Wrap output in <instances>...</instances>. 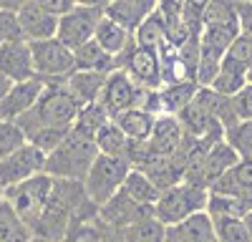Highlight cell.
Wrapping results in <instances>:
<instances>
[{"label": "cell", "mask_w": 252, "mask_h": 242, "mask_svg": "<svg viewBox=\"0 0 252 242\" xmlns=\"http://www.w3.org/2000/svg\"><path fill=\"white\" fill-rule=\"evenodd\" d=\"M134 40H136L139 46H149V48H157V51H159V46L166 40V20L161 18V13H159L157 8L136 26Z\"/></svg>", "instance_id": "cell-28"}, {"label": "cell", "mask_w": 252, "mask_h": 242, "mask_svg": "<svg viewBox=\"0 0 252 242\" xmlns=\"http://www.w3.org/2000/svg\"><path fill=\"white\" fill-rule=\"evenodd\" d=\"M114 121L124 129V134L134 139V141H149L152 136V129H154V121H157V114L144 109V106H131L121 114L114 116Z\"/></svg>", "instance_id": "cell-22"}, {"label": "cell", "mask_w": 252, "mask_h": 242, "mask_svg": "<svg viewBox=\"0 0 252 242\" xmlns=\"http://www.w3.org/2000/svg\"><path fill=\"white\" fill-rule=\"evenodd\" d=\"M58 18L56 13L40 8L38 3H26L18 10V23H20V35L28 40H46L58 33Z\"/></svg>", "instance_id": "cell-16"}, {"label": "cell", "mask_w": 252, "mask_h": 242, "mask_svg": "<svg viewBox=\"0 0 252 242\" xmlns=\"http://www.w3.org/2000/svg\"><path fill=\"white\" fill-rule=\"evenodd\" d=\"M20 35V23H18V13L0 8V46L5 40H13Z\"/></svg>", "instance_id": "cell-36"}, {"label": "cell", "mask_w": 252, "mask_h": 242, "mask_svg": "<svg viewBox=\"0 0 252 242\" xmlns=\"http://www.w3.org/2000/svg\"><path fill=\"white\" fill-rule=\"evenodd\" d=\"M166 242H217L209 210H197L174 225H166Z\"/></svg>", "instance_id": "cell-14"}, {"label": "cell", "mask_w": 252, "mask_h": 242, "mask_svg": "<svg viewBox=\"0 0 252 242\" xmlns=\"http://www.w3.org/2000/svg\"><path fill=\"white\" fill-rule=\"evenodd\" d=\"M33 240L28 222L18 214L13 202L3 194L0 197V242H26Z\"/></svg>", "instance_id": "cell-25"}, {"label": "cell", "mask_w": 252, "mask_h": 242, "mask_svg": "<svg viewBox=\"0 0 252 242\" xmlns=\"http://www.w3.org/2000/svg\"><path fill=\"white\" fill-rule=\"evenodd\" d=\"M121 189H124L126 194H131L136 202H144V205H152V207H154V202H157L159 194H161L159 184H157V182L146 174L144 169H139V167H131V169H129V174H126Z\"/></svg>", "instance_id": "cell-27"}, {"label": "cell", "mask_w": 252, "mask_h": 242, "mask_svg": "<svg viewBox=\"0 0 252 242\" xmlns=\"http://www.w3.org/2000/svg\"><path fill=\"white\" fill-rule=\"evenodd\" d=\"M15 84V81L8 76V73H3V71H0V101H3L5 96H8V91H10V86Z\"/></svg>", "instance_id": "cell-41"}, {"label": "cell", "mask_w": 252, "mask_h": 242, "mask_svg": "<svg viewBox=\"0 0 252 242\" xmlns=\"http://www.w3.org/2000/svg\"><path fill=\"white\" fill-rule=\"evenodd\" d=\"M237 20L240 33L252 38V0H237Z\"/></svg>", "instance_id": "cell-39"}, {"label": "cell", "mask_w": 252, "mask_h": 242, "mask_svg": "<svg viewBox=\"0 0 252 242\" xmlns=\"http://www.w3.org/2000/svg\"><path fill=\"white\" fill-rule=\"evenodd\" d=\"M184 126H182V119L177 114H157L154 121V129L149 136V147L157 154H177L179 147L184 144Z\"/></svg>", "instance_id": "cell-17"}, {"label": "cell", "mask_w": 252, "mask_h": 242, "mask_svg": "<svg viewBox=\"0 0 252 242\" xmlns=\"http://www.w3.org/2000/svg\"><path fill=\"white\" fill-rule=\"evenodd\" d=\"M232 106H235L237 119H252V81H247L232 96Z\"/></svg>", "instance_id": "cell-37"}, {"label": "cell", "mask_w": 252, "mask_h": 242, "mask_svg": "<svg viewBox=\"0 0 252 242\" xmlns=\"http://www.w3.org/2000/svg\"><path fill=\"white\" fill-rule=\"evenodd\" d=\"M78 111H81V104L68 91L66 81H53V84H46L35 106L15 121L23 126L28 136L33 129H40V126H73Z\"/></svg>", "instance_id": "cell-1"}, {"label": "cell", "mask_w": 252, "mask_h": 242, "mask_svg": "<svg viewBox=\"0 0 252 242\" xmlns=\"http://www.w3.org/2000/svg\"><path fill=\"white\" fill-rule=\"evenodd\" d=\"M209 189L242 197V199H252V159H237Z\"/></svg>", "instance_id": "cell-18"}, {"label": "cell", "mask_w": 252, "mask_h": 242, "mask_svg": "<svg viewBox=\"0 0 252 242\" xmlns=\"http://www.w3.org/2000/svg\"><path fill=\"white\" fill-rule=\"evenodd\" d=\"M157 8V0H109L103 13L109 18L119 20L124 28H129L131 33L136 30V26Z\"/></svg>", "instance_id": "cell-20"}, {"label": "cell", "mask_w": 252, "mask_h": 242, "mask_svg": "<svg viewBox=\"0 0 252 242\" xmlns=\"http://www.w3.org/2000/svg\"><path fill=\"white\" fill-rule=\"evenodd\" d=\"M68 131H71V126H40V129H33L28 134V141L48 154V151H53L61 144L63 139H66Z\"/></svg>", "instance_id": "cell-35"}, {"label": "cell", "mask_w": 252, "mask_h": 242, "mask_svg": "<svg viewBox=\"0 0 252 242\" xmlns=\"http://www.w3.org/2000/svg\"><path fill=\"white\" fill-rule=\"evenodd\" d=\"M199 84L194 78H182V81H169V84H161L159 86V104L164 114H182L189 101L194 98Z\"/></svg>", "instance_id": "cell-19"}, {"label": "cell", "mask_w": 252, "mask_h": 242, "mask_svg": "<svg viewBox=\"0 0 252 242\" xmlns=\"http://www.w3.org/2000/svg\"><path fill=\"white\" fill-rule=\"evenodd\" d=\"M157 10L166 20V26H174L184 18V0H157Z\"/></svg>", "instance_id": "cell-38"}, {"label": "cell", "mask_w": 252, "mask_h": 242, "mask_svg": "<svg viewBox=\"0 0 252 242\" xmlns=\"http://www.w3.org/2000/svg\"><path fill=\"white\" fill-rule=\"evenodd\" d=\"M78 5H96V8H106L109 0H76Z\"/></svg>", "instance_id": "cell-43"}, {"label": "cell", "mask_w": 252, "mask_h": 242, "mask_svg": "<svg viewBox=\"0 0 252 242\" xmlns=\"http://www.w3.org/2000/svg\"><path fill=\"white\" fill-rule=\"evenodd\" d=\"M224 139L232 144L240 159H252V119H240L224 129Z\"/></svg>", "instance_id": "cell-33"}, {"label": "cell", "mask_w": 252, "mask_h": 242, "mask_svg": "<svg viewBox=\"0 0 252 242\" xmlns=\"http://www.w3.org/2000/svg\"><path fill=\"white\" fill-rule=\"evenodd\" d=\"M3 192H5V189H3V184H0V197H3Z\"/></svg>", "instance_id": "cell-46"}, {"label": "cell", "mask_w": 252, "mask_h": 242, "mask_svg": "<svg viewBox=\"0 0 252 242\" xmlns=\"http://www.w3.org/2000/svg\"><path fill=\"white\" fill-rule=\"evenodd\" d=\"M96 156H98L96 139L86 131L71 126L66 139L53 151L46 154V172L58 179H81L83 182V177H86V172L94 164Z\"/></svg>", "instance_id": "cell-2"}, {"label": "cell", "mask_w": 252, "mask_h": 242, "mask_svg": "<svg viewBox=\"0 0 252 242\" xmlns=\"http://www.w3.org/2000/svg\"><path fill=\"white\" fill-rule=\"evenodd\" d=\"M96 147L103 154H114V156H126V149H129V136L124 134V129L111 119L109 124H103L96 131Z\"/></svg>", "instance_id": "cell-29"}, {"label": "cell", "mask_w": 252, "mask_h": 242, "mask_svg": "<svg viewBox=\"0 0 252 242\" xmlns=\"http://www.w3.org/2000/svg\"><path fill=\"white\" fill-rule=\"evenodd\" d=\"M43 89H46V81L40 76L15 81L8 96L0 101V119H20L26 111H31L35 106V101L40 98Z\"/></svg>", "instance_id": "cell-13"}, {"label": "cell", "mask_w": 252, "mask_h": 242, "mask_svg": "<svg viewBox=\"0 0 252 242\" xmlns=\"http://www.w3.org/2000/svg\"><path fill=\"white\" fill-rule=\"evenodd\" d=\"M33 48V66L35 76H40L46 84L53 81H66L76 71V56L73 48H68L61 38H46V40H31Z\"/></svg>", "instance_id": "cell-6"}, {"label": "cell", "mask_w": 252, "mask_h": 242, "mask_svg": "<svg viewBox=\"0 0 252 242\" xmlns=\"http://www.w3.org/2000/svg\"><path fill=\"white\" fill-rule=\"evenodd\" d=\"M129 169H131V164L126 156H114V154L98 151V156L94 159V164L89 167L86 177H83L86 194L101 207L103 202L111 199L124 187V179L129 174Z\"/></svg>", "instance_id": "cell-4"}, {"label": "cell", "mask_w": 252, "mask_h": 242, "mask_svg": "<svg viewBox=\"0 0 252 242\" xmlns=\"http://www.w3.org/2000/svg\"><path fill=\"white\" fill-rule=\"evenodd\" d=\"M94 38L101 43V48H106L114 58L121 56L126 48L131 46V40H134V33L129 28H124L119 20L109 18L106 13H103V18L98 20V28L94 33Z\"/></svg>", "instance_id": "cell-23"}, {"label": "cell", "mask_w": 252, "mask_h": 242, "mask_svg": "<svg viewBox=\"0 0 252 242\" xmlns=\"http://www.w3.org/2000/svg\"><path fill=\"white\" fill-rule=\"evenodd\" d=\"M33 3H38L40 8H46V10H51L56 15H63L76 5V0H33Z\"/></svg>", "instance_id": "cell-40"}, {"label": "cell", "mask_w": 252, "mask_h": 242, "mask_svg": "<svg viewBox=\"0 0 252 242\" xmlns=\"http://www.w3.org/2000/svg\"><path fill=\"white\" fill-rule=\"evenodd\" d=\"M242 219H245V227H247V235H250V240H252V210H250V212H247V214H245Z\"/></svg>", "instance_id": "cell-44"}, {"label": "cell", "mask_w": 252, "mask_h": 242, "mask_svg": "<svg viewBox=\"0 0 252 242\" xmlns=\"http://www.w3.org/2000/svg\"><path fill=\"white\" fill-rule=\"evenodd\" d=\"M119 237L121 240H136V242H161V240H166V225L161 219H157L154 214H149V217L134 222L131 227L121 230Z\"/></svg>", "instance_id": "cell-30"}, {"label": "cell", "mask_w": 252, "mask_h": 242, "mask_svg": "<svg viewBox=\"0 0 252 242\" xmlns=\"http://www.w3.org/2000/svg\"><path fill=\"white\" fill-rule=\"evenodd\" d=\"M26 3H31V0H0V8H5V10H13V13H18V10L23 8Z\"/></svg>", "instance_id": "cell-42"}, {"label": "cell", "mask_w": 252, "mask_h": 242, "mask_svg": "<svg viewBox=\"0 0 252 242\" xmlns=\"http://www.w3.org/2000/svg\"><path fill=\"white\" fill-rule=\"evenodd\" d=\"M111 119H114V116L109 114L106 106H103V101L96 98V101H91V104L81 106V111H78V116H76V121H73V126L81 129V131H86V134H91V136H96V131H98L103 124H109Z\"/></svg>", "instance_id": "cell-31"}, {"label": "cell", "mask_w": 252, "mask_h": 242, "mask_svg": "<svg viewBox=\"0 0 252 242\" xmlns=\"http://www.w3.org/2000/svg\"><path fill=\"white\" fill-rule=\"evenodd\" d=\"M0 71L8 73L13 81H23L35 76V66H33V48L31 40L18 35L13 40H5L0 46Z\"/></svg>", "instance_id": "cell-15"}, {"label": "cell", "mask_w": 252, "mask_h": 242, "mask_svg": "<svg viewBox=\"0 0 252 242\" xmlns=\"http://www.w3.org/2000/svg\"><path fill=\"white\" fill-rule=\"evenodd\" d=\"M38 172H46V151L31 144V141H26L20 149L0 159V184H3V189Z\"/></svg>", "instance_id": "cell-10"}, {"label": "cell", "mask_w": 252, "mask_h": 242, "mask_svg": "<svg viewBox=\"0 0 252 242\" xmlns=\"http://www.w3.org/2000/svg\"><path fill=\"white\" fill-rule=\"evenodd\" d=\"M53 182L56 177H51L48 172H38L18 184L5 187V197L13 202V207L18 210V214L28 222V227H33V222L40 217V212L46 210L51 192H53ZM33 232V230H31Z\"/></svg>", "instance_id": "cell-5"}, {"label": "cell", "mask_w": 252, "mask_h": 242, "mask_svg": "<svg viewBox=\"0 0 252 242\" xmlns=\"http://www.w3.org/2000/svg\"><path fill=\"white\" fill-rule=\"evenodd\" d=\"M106 76H109V73H101V71H83V68H76V71L66 78V86H68V91L73 93V98L78 101V104L86 106V104H91V101L101 98L103 84H106Z\"/></svg>", "instance_id": "cell-21"}, {"label": "cell", "mask_w": 252, "mask_h": 242, "mask_svg": "<svg viewBox=\"0 0 252 242\" xmlns=\"http://www.w3.org/2000/svg\"><path fill=\"white\" fill-rule=\"evenodd\" d=\"M26 141H28V136L15 119H0V159L13 154L15 149H20Z\"/></svg>", "instance_id": "cell-34"}, {"label": "cell", "mask_w": 252, "mask_h": 242, "mask_svg": "<svg viewBox=\"0 0 252 242\" xmlns=\"http://www.w3.org/2000/svg\"><path fill=\"white\" fill-rule=\"evenodd\" d=\"M215 232L220 242H252L245 227V219L235 214H212Z\"/></svg>", "instance_id": "cell-32"}, {"label": "cell", "mask_w": 252, "mask_h": 242, "mask_svg": "<svg viewBox=\"0 0 252 242\" xmlns=\"http://www.w3.org/2000/svg\"><path fill=\"white\" fill-rule=\"evenodd\" d=\"M103 18V8L96 5H73L68 13H63L58 18V33L56 38H61L68 48H78L86 40L94 38L98 20Z\"/></svg>", "instance_id": "cell-9"}, {"label": "cell", "mask_w": 252, "mask_h": 242, "mask_svg": "<svg viewBox=\"0 0 252 242\" xmlns=\"http://www.w3.org/2000/svg\"><path fill=\"white\" fill-rule=\"evenodd\" d=\"M247 81H252V63L247 66Z\"/></svg>", "instance_id": "cell-45"}, {"label": "cell", "mask_w": 252, "mask_h": 242, "mask_svg": "<svg viewBox=\"0 0 252 242\" xmlns=\"http://www.w3.org/2000/svg\"><path fill=\"white\" fill-rule=\"evenodd\" d=\"M73 56H76V68H83V71L111 73L116 68V58L106 48H101V43H98L96 38H91L83 46L73 48Z\"/></svg>", "instance_id": "cell-26"}, {"label": "cell", "mask_w": 252, "mask_h": 242, "mask_svg": "<svg viewBox=\"0 0 252 242\" xmlns=\"http://www.w3.org/2000/svg\"><path fill=\"white\" fill-rule=\"evenodd\" d=\"M240 159V154L232 149V144L222 136V139H217L212 147L207 149V154H204V159L199 161V164L192 169V172H187L184 174V179H189V182H199V184H207V187H212L215 182L235 164V161Z\"/></svg>", "instance_id": "cell-11"}, {"label": "cell", "mask_w": 252, "mask_h": 242, "mask_svg": "<svg viewBox=\"0 0 252 242\" xmlns=\"http://www.w3.org/2000/svg\"><path fill=\"white\" fill-rule=\"evenodd\" d=\"M247 84V66L242 63V60H237L235 56H224L222 58V66L217 71V76L212 78V86L215 91L224 93V96H235L242 86Z\"/></svg>", "instance_id": "cell-24"}, {"label": "cell", "mask_w": 252, "mask_h": 242, "mask_svg": "<svg viewBox=\"0 0 252 242\" xmlns=\"http://www.w3.org/2000/svg\"><path fill=\"white\" fill-rule=\"evenodd\" d=\"M154 214L152 205H144V202H136L131 194H126L124 189H119L111 199H106L103 205L98 207V219L103 222V227L109 230V235H116L126 227H131L134 222L144 219Z\"/></svg>", "instance_id": "cell-8"}, {"label": "cell", "mask_w": 252, "mask_h": 242, "mask_svg": "<svg viewBox=\"0 0 252 242\" xmlns=\"http://www.w3.org/2000/svg\"><path fill=\"white\" fill-rule=\"evenodd\" d=\"M209 202V187L199 182L182 179L177 184L161 189L159 199L154 202V217L161 219L164 225H174L197 210H207Z\"/></svg>", "instance_id": "cell-3"}, {"label": "cell", "mask_w": 252, "mask_h": 242, "mask_svg": "<svg viewBox=\"0 0 252 242\" xmlns=\"http://www.w3.org/2000/svg\"><path fill=\"white\" fill-rule=\"evenodd\" d=\"M139 93H141V84H136L124 68H114L106 76V84H103V91H101V101H103V106L109 109V114L116 116L126 109L136 106Z\"/></svg>", "instance_id": "cell-12"}, {"label": "cell", "mask_w": 252, "mask_h": 242, "mask_svg": "<svg viewBox=\"0 0 252 242\" xmlns=\"http://www.w3.org/2000/svg\"><path fill=\"white\" fill-rule=\"evenodd\" d=\"M116 68H124L141 86L159 89L164 84L159 51L149 48V46H139L136 40H131V46L126 48L121 56H116Z\"/></svg>", "instance_id": "cell-7"}]
</instances>
